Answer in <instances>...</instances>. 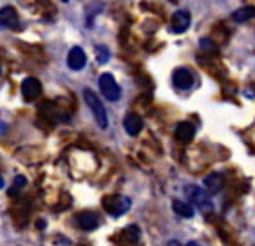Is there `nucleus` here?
Returning a JSON list of instances; mask_svg holds the SVG:
<instances>
[{
    "label": "nucleus",
    "mask_w": 255,
    "mask_h": 246,
    "mask_svg": "<svg viewBox=\"0 0 255 246\" xmlns=\"http://www.w3.org/2000/svg\"><path fill=\"white\" fill-rule=\"evenodd\" d=\"M174 134H176L177 141L188 143L196 136V127H194V123H190V122H181V123H177Z\"/></svg>",
    "instance_id": "11"
},
{
    "label": "nucleus",
    "mask_w": 255,
    "mask_h": 246,
    "mask_svg": "<svg viewBox=\"0 0 255 246\" xmlns=\"http://www.w3.org/2000/svg\"><path fill=\"white\" fill-rule=\"evenodd\" d=\"M85 62H87V56H85L84 49L82 47H73L67 54V65L73 71H80L84 69Z\"/></svg>",
    "instance_id": "10"
},
{
    "label": "nucleus",
    "mask_w": 255,
    "mask_h": 246,
    "mask_svg": "<svg viewBox=\"0 0 255 246\" xmlns=\"http://www.w3.org/2000/svg\"><path fill=\"white\" fill-rule=\"evenodd\" d=\"M185 246H199V243H196V241H190L188 245H185Z\"/></svg>",
    "instance_id": "19"
},
{
    "label": "nucleus",
    "mask_w": 255,
    "mask_h": 246,
    "mask_svg": "<svg viewBox=\"0 0 255 246\" xmlns=\"http://www.w3.org/2000/svg\"><path fill=\"white\" fill-rule=\"evenodd\" d=\"M84 100L87 107L91 109V113H93L94 120L98 123L102 128H107L109 125V120H107V113H105V107H103L102 100L98 98V94L91 91V89H84Z\"/></svg>",
    "instance_id": "1"
},
{
    "label": "nucleus",
    "mask_w": 255,
    "mask_h": 246,
    "mask_svg": "<svg viewBox=\"0 0 255 246\" xmlns=\"http://www.w3.org/2000/svg\"><path fill=\"white\" fill-rule=\"evenodd\" d=\"M172 210L176 212L177 216L185 217V219L194 217V208H192V205H188V203H185V201H179V199L172 201Z\"/></svg>",
    "instance_id": "14"
},
{
    "label": "nucleus",
    "mask_w": 255,
    "mask_h": 246,
    "mask_svg": "<svg viewBox=\"0 0 255 246\" xmlns=\"http://www.w3.org/2000/svg\"><path fill=\"white\" fill-rule=\"evenodd\" d=\"M223 185H225V181H223L221 174H210L205 177V188L210 194H217L223 188Z\"/></svg>",
    "instance_id": "13"
},
{
    "label": "nucleus",
    "mask_w": 255,
    "mask_h": 246,
    "mask_svg": "<svg viewBox=\"0 0 255 246\" xmlns=\"http://www.w3.org/2000/svg\"><path fill=\"white\" fill-rule=\"evenodd\" d=\"M172 80H174V85L177 89H181V91H187V89H190L194 85V74L188 69H185V67H179V69L174 71Z\"/></svg>",
    "instance_id": "7"
},
{
    "label": "nucleus",
    "mask_w": 255,
    "mask_h": 246,
    "mask_svg": "<svg viewBox=\"0 0 255 246\" xmlns=\"http://www.w3.org/2000/svg\"><path fill=\"white\" fill-rule=\"evenodd\" d=\"M62 2H69V0H62Z\"/></svg>",
    "instance_id": "21"
},
{
    "label": "nucleus",
    "mask_w": 255,
    "mask_h": 246,
    "mask_svg": "<svg viewBox=\"0 0 255 246\" xmlns=\"http://www.w3.org/2000/svg\"><path fill=\"white\" fill-rule=\"evenodd\" d=\"M255 18V7L254 5H246V7H241V9L234 11V15H232V20L234 22H246V20Z\"/></svg>",
    "instance_id": "15"
},
{
    "label": "nucleus",
    "mask_w": 255,
    "mask_h": 246,
    "mask_svg": "<svg viewBox=\"0 0 255 246\" xmlns=\"http://www.w3.org/2000/svg\"><path fill=\"white\" fill-rule=\"evenodd\" d=\"M185 192H187V196H188V199H190L192 205H194V207H197L201 212H205V214H210V212L214 210V203H212L210 196H208V192H206V190H203L201 187L190 185V187L185 188Z\"/></svg>",
    "instance_id": "2"
},
{
    "label": "nucleus",
    "mask_w": 255,
    "mask_h": 246,
    "mask_svg": "<svg viewBox=\"0 0 255 246\" xmlns=\"http://www.w3.org/2000/svg\"><path fill=\"white\" fill-rule=\"evenodd\" d=\"M42 94V84L36 78H25L22 82V96L25 100H36Z\"/></svg>",
    "instance_id": "8"
},
{
    "label": "nucleus",
    "mask_w": 255,
    "mask_h": 246,
    "mask_svg": "<svg viewBox=\"0 0 255 246\" xmlns=\"http://www.w3.org/2000/svg\"><path fill=\"white\" fill-rule=\"evenodd\" d=\"M4 130H5V125H4V123H2V122H0V134L4 132Z\"/></svg>",
    "instance_id": "18"
},
{
    "label": "nucleus",
    "mask_w": 255,
    "mask_h": 246,
    "mask_svg": "<svg viewBox=\"0 0 255 246\" xmlns=\"http://www.w3.org/2000/svg\"><path fill=\"white\" fill-rule=\"evenodd\" d=\"M74 223H76V227L82 228V230H87V232H93L100 227V216L96 212H80L78 216L74 217Z\"/></svg>",
    "instance_id": "5"
},
{
    "label": "nucleus",
    "mask_w": 255,
    "mask_h": 246,
    "mask_svg": "<svg viewBox=\"0 0 255 246\" xmlns=\"http://www.w3.org/2000/svg\"><path fill=\"white\" fill-rule=\"evenodd\" d=\"M16 20H18V16H16V11L13 7L7 5V7L0 9V27H13L16 24Z\"/></svg>",
    "instance_id": "12"
},
{
    "label": "nucleus",
    "mask_w": 255,
    "mask_h": 246,
    "mask_svg": "<svg viewBox=\"0 0 255 246\" xmlns=\"http://www.w3.org/2000/svg\"><path fill=\"white\" fill-rule=\"evenodd\" d=\"M0 71H2V67H0Z\"/></svg>",
    "instance_id": "22"
},
{
    "label": "nucleus",
    "mask_w": 255,
    "mask_h": 246,
    "mask_svg": "<svg viewBox=\"0 0 255 246\" xmlns=\"http://www.w3.org/2000/svg\"><path fill=\"white\" fill-rule=\"evenodd\" d=\"M123 127H125V132H127L128 136H137L143 128L141 116H137L136 113H128L127 116H125V120H123Z\"/></svg>",
    "instance_id": "9"
},
{
    "label": "nucleus",
    "mask_w": 255,
    "mask_h": 246,
    "mask_svg": "<svg viewBox=\"0 0 255 246\" xmlns=\"http://www.w3.org/2000/svg\"><path fill=\"white\" fill-rule=\"evenodd\" d=\"M98 85H100L102 94L109 102H116V100H120V96H122V89L116 84V80H114V76L111 73L102 74L98 80Z\"/></svg>",
    "instance_id": "4"
},
{
    "label": "nucleus",
    "mask_w": 255,
    "mask_h": 246,
    "mask_svg": "<svg viewBox=\"0 0 255 246\" xmlns=\"http://www.w3.org/2000/svg\"><path fill=\"white\" fill-rule=\"evenodd\" d=\"M96 53H98V56H96V58H98V64H105V62L109 60V49L107 47H98Z\"/></svg>",
    "instance_id": "16"
},
{
    "label": "nucleus",
    "mask_w": 255,
    "mask_h": 246,
    "mask_svg": "<svg viewBox=\"0 0 255 246\" xmlns=\"http://www.w3.org/2000/svg\"><path fill=\"white\" fill-rule=\"evenodd\" d=\"M190 13L185 9H179L176 11L174 15H172L170 20V31L172 33H176V35H181L185 31L188 29V25H190Z\"/></svg>",
    "instance_id": "6"
},
{
    "label": "nucleus",
    "mask_w": 255,
    "mask_h": 246,
    "mask_svg": "<svg viewBox=\"0 0 255 246\" xmlns=\"http://www.w3.org/2000/svg\"><path fill=\"white\" fill-rule=\"evenodd\" d=\"M102 205L107 214H111L113 217H120L130 208V199L125 196H107L103 197Z\"/></svg>",
    "instance_id": "3"
},
{
    "label": "nucleus",
    "mask_w": 255,
    "mask_h": 246,
    "mask_svg": "<svg viewBox=\"0 0 255 246\" xmlns=\"http://www.w3.org/2000/svg\"><path fill=\"white\" fill-rule=\"evenodd\" d=\"M25 185V177L24 176H16V179H15V187L16 188H22Z\"/></svg>",
    "instance_id": "17"
},
{
    "label": "nucleus",
    "mask_w": 255,
    "mask_h": 246,
    "mask_svg": "<svg viewBox=\"0 0 255 246\" xmlns=\"http://www.w3.org/2000/svg\"><path fill=\"white\" fill-rule=\"evenodd\" d=\"M4 187V181H2V177H0V188Z\"/></svg>",
    "instance_id": "20"
}]
</instances>
